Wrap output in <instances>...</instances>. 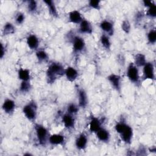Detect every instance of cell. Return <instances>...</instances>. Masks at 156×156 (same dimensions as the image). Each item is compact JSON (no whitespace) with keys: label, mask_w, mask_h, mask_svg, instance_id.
Segmentation results:
<instances>
[{"label":"cell","mask_w":156,"mask_h":156,"mask_svg":"<svg viewBox=\"0 0 156 156\" xmlns=\"http://www.w3.org/2000/svg\"><path fill=\"white\" fill-rule=\"evenodd\" d=\"M35 55H36L37 58L40 62H45L48 59V55L46 53V52L44 50L40 49L37 51Z\"/></svg>","instance_id":"cell-26"},{"label":"cell","mask_w":156,"mask_h":156,"mask_svg":"<svg viewBox=\"0 0 156 156\" xmlns=\"http://www.w3.org/2000/svg\"><path fill=\"white\" fill-rule=\"evenodd\" d=\"M79 32L82 34H91L93 32V27L91 23L86 20H83L79 24Z\"/></svg>","instance_id":"cell-16"},{"label":"cell","mask_w":156,"mask_h":156,"mask_svg":"<svg viewBox=\"0 0 156 156\" xmlns=\"http://www.w3.org/2000/svg\"><path fill=\"white\" fill-rule=\"evenodd\" d=\"M72 42L74 52H79L84 49L85 46V43L84 40L80 37L74 36L72 39Z\"/></svg>","instance_id":"cell-7"},{"label":"cell","mask_w":156,"mask_h":156,"mask_svg":"<svg viewBox=\"0 0 156 156\" xmlns=\"http://www.w3.org/2000/svg\"><path fill=\"white\" fill-rule=\"evenodd\" d=\"M79 106L85 108L88 104V97L85 91L83 89H79L78 91Z\"/></svg>","instance_id":"cell-20"},{"label":"cell","mask_w":156,"mask_h":156,"mask_svg":"<svg viewBox=\"0 0 156 156\" xmlns=\"http://www.w3.org/2000/svg\"><path fill=\"white\" fill-rule=\"evenodd\" d=\"M78 110H79L78 106H77L74 103H70L67 107V113L72 115H74L77 114V113L78 112Z\"/></svg>","instance_id":"cell-31"},{"label":"cell","mask_w":156,"mask_h":156,"mask_svg":"<svg viewBox=\"0 0 156 156\" xmlns=\"http://www.w3.org/2000/svg\"><path fill=\"white\" fill-rule=\"evenodd\" d=\"M146 56L143 54H136L134 57V64L137 67L143 66L146 63Z\"/></svg>","instance_id":"cell-23"},{"label":"cell","mask_w":156,"mask_h":156,"mask_svg":"<svg viewBox=\"0 0 156 156\" xmlns=\"http://www.w3.org/2000/svg\"><path fill=\"white\" fill-rule=\"evenodd\" d=\"M96 133L98 139L104 143H108L109 141L110 135L109 132L107 129L101 127Z\"/></svg>","instance_id":"cell-18"},{"label":"cell","mask_w":156,"mask_h":156,"mask_svg":"<svg viewBox=\"0 0 156 156\" xmlns=\"http://www.w3.org/2000/svg\"><path fill=\"white\" fill-rule=\"evenodd\" d=\"M24 155H32V154H29V153H26V154H24Z\"/></svg>","instance_id":"cell-38"},{"label":"cell","mask_w":156,"mask_h":156,"mask_svg":"<svg viewBox=\"0 0 156 156\" xmlns=\"http://www.w3.org/2000/svg\"><path fill=\"white\" fill-rule=\"evenodd\" d=\"M24 20H25V16L21 12H18L15 16V23L18 25L23 24V22L24 21Z\"/></svg>","instance_id":"cell-32"},{"label":"cell","mask_w":156,"mask_h":156,"mask_svg":"<svg viewBox=\"0 0 156 156\" xmlns=\"http://www.w3.org/2000/svg\"><path fill=\"white\" fill-rule=\"evenodd\" d=\"M100 42L102 46L107 51H110L111 48V41L109 36L105 34H102L100 37Z\"/></svg>","instance_id":"cell-24"},{"label":"cell","mask_w":156,"mask_h":156,"mask_svg":"<svg viewBox=\"0 0 156 156\" xmlns=\"http://www.w3.org/2000/svg\"><path fill=\"white\" fill-rule=\"evenodd\" d=\"M23 112L28 120L30 121H35L37 113V103L34 100L30 101L27 104L24 105Z\"/></svg>","instance_id":"cell-2"},{"label":"cell","mask_w":156,"mask_h":156,"mask_svg":"<svg viewBox=\"0 0 156 156\" xmlns=\"http://www.w3.org/2000/svg\"><path fill=\"white\" fill-rule=\"evenodd\" d=\"M143 3L144 4V5L147 8L150 7L151 6H152V5L155 4L154 2L152 1H147V0H144V1H143Z\"/></svg>","instance_id":"cell-36"},{"label":"cell","mask_w":156,"mask_h":156,"mask_svg":"<svg viewBox=\"0 0 156 156\" xmlns=\"http://www.w3.org/2000/svg\"><path fill=\"white\" fill-rule=\"evenodd\" d=\"M65 75L68 80L73 82L77 78L78 72L74 68L69 66L65 69Z\"/></svg>","instance_id":"cell-17"},{"label":"cell","mask_w":156,"mask_h":156,"mask_svg":"<svg viewBox=\"0 0 156 156\" xmlns=\"http://www.w3.org/2000/svg\"><path fill=\"white\" fill-rule=\"evenodd\" d=\"M15 106V102L13 100L11 99H6L2 104V108L5 113L10 115L14 112Z\"/></svg>","instance_id":"cell-10"},{"label":"cell","mask_w":156,"mask_h":156,"mask_svg":"<svg viewBox=\"0 0 156 156\" xmlns=\"http://www.w3.org/2000/svg\"><path fill=\"white\" fill-rule=\"evenodd\" d=\"M121 28L122 30L126 33H129L130 30V24L127 20H125L122 21L121 24Z\"/></svg>","instance_id":"cell-35"},{"label":"cell","mask_w":156,"mask_h":156,"mask_svg":"<svg viewBox=\"0 0 156 156\" xmlns=\"http://www.w3.org/2000/svg\"><path fill=\"white\" fill-rule=\"evenodd\" d=\"M146 15L151 18H155L156 16V5L155 4L148 8L146 12Z\"/></svg>","instance_id":"cell-33"},{"label":"cell","mask_w":156,"mask_h":156,"mask_svg":"<svg viewBox=\"0 0 156 156\" xmlns=\"http://www.w3.org/2000/svg\"><path fill=\"white\" fill-rule=\"evenodd\" d=\"M143 79H155V71H154V66L152 62H146V64L143 66Z\"/></svg>","instance_id":"cell-5"},{"label":"cell","mask_w":156,"mask_h":156,"mask_svg":"<svg viewBox=\"0 0 156 156\" xmlns=\"http://www.w3.org/2000/svg\"><path fill=\"white\" fill-rule=\"evenodd\" d=\"M69 21L74 24H80L83 20L81 13L77 10H73L69 13Z\"/></svg>","instance_id":"cell-19"},{"label":"cell","mask_w":156,"mask_h":156,"mask_svg":"<svg viewBox=\"0 0 156 156\" xmlns=\"http://www.w3.org/2000/svg\"><path fill=\"white\" fill-rule=\"evenodd\" d=\"M37 2L36 1L34 0H31L27 2V10L30 13H35L37 10Z\"/></svg>","instance_id":"cell-29"},{"label":"cell","mask_w":156,"mask_h":156,"mask_svg":"<svg viewBox=\"0 0 156 156\" xmlns=\"http://www.w3.org/2000/svg\"><path fill=\"white\" fill-rule=\"evenodd\" d=\"M121 140L126 144H130L133 136V129L132 128L127 125L126 129L120 134Z\"/></svg>","instance_id":"cell-9"},{"label":"cell","mask_w":156,"mask_h":156,"mask_svg":"<svg viewBox=\"0 0 156 156\" xmlns=\"http://www.w3.org/2000/svg\"><path fill=\"white\" fill-rule=\"evenodd\" d=\"M126 75L129 80L133 83L138 85L140 82V77L138 67L133 63H130L127 66Z\"/></svg>","instance_id":"cell-4"},{"label":"cell","mask_w":156,"mask_h":156,"mask_svg":"<svg viewBox=\"0 0 156 156\" xmlns=\"http://www.w3.org/2000/svg\"><path fill=\"white\" fill-rule=\"evenodd\" d=\"M88 143L87 136L84 133H80L76 138L75 144L76 147L79 150H83L86 148Z\"/></svg>","instance_id":"cell-11"},{"label":"cell","mask_w":156,"mask_h":156,"mask_svg":"<svg viewBox=\"0 0 156 156\" xmlns=\"http://www.w3.org/2000/svg\"><path fill=\"white\" fill-rule=\"evenodd\" d=\"M107 80L117 91L120 93L121 87V77L120 76L116 74H111L107 76Z\"/></svg>","instance_id":"cell-6"},{"label":"cell","mask_w":156,"mask_h":156,"mask_svg":"<svg viewBox=\"0 0 156 156\" xmlns=\"http://www.w3.org/2000/svg\"><path fill=\"white\" fill-rule=\"evenodd\" d=\"M43 2L45 3L46 6L48 7L50 14L54 17H58V12L54 2L51 0H44Z\"/></svg>","instance_id":"cell-21"},{"label":"cell","mask_w":156,"mask_h":156,"mask_svg":"<svg viewBox=\"0 0 156 156\" xmlns=\"http://www.w3.org/2000/svg\"><path fill=\"white\" fill-rule=\"evenodd\" d=\"M127 125L128 124H126L125 122L120 121L116 124V125L115 126V129L117 133L120 134L123 132V130L126 129Z\"/></svg>","instance_id":"cell-30"},{"label":"cell","mask_w":156,"mask_h":156,"mask_svg":"<svg viewBox=\"0 0 156 156\" xmlns=\"http://www.w3.org/2000/svg\"><path fill=\"white\" fill-rule=\"evenodd\" d=\"M31 87L29 81H21L19 90L21 93H27L30 90Z\"/></svg>","instance_id":"cell-27"},{"label":"cell","mask_w":156,"mask_h":156,"mask_svg":"<svg viewBox=\"0 0 156 156\" xmlns=\"http://www.w3.org/2000/svg\"><path fill=\"white\" fill-rule=\"evenodd\" d=\"M100 1L98 0H90L88 2V5L93 9L99 10L101 9V5H100Z\"/></svg>","instance_id":"cell-34"},{"label":"cell","mask_w":156,"mask_h":156,"mask_svg":"<svg viewBox=\"0 0 156 156\" xmlns=\"http://www.w3.org/2000/svg\"><path fill=\"white\" fill-rule=\"evenodd\" d=\"M34 128L39 144L44 146L49 137L48 129L43 125L39 124H35Z\"/></svg>","instance_id":"cell-3"},{"label":"cell","mask_w":156,"mask_h":156,"mask_svg":"<svg viewBox=\"0 0 156 156\" xmlns=\"http://www.w3.org/2000/svg\"><path fill=\"white\" fill-rule=\"evenodd\" d=\"M63 66L59 63L53 62L48 68L46 71V79L48 83H54L58 77L65 74Z\"/></svg>","instance_id":"cell-1"},{"label":"cell","mask_w":156,"mask_h":156,"mask_svg":"<svg viewBox=\"0 0 156 156\" xmlns=\"http://www.w3.org/2000/svg\"><path fill=\"white\" fill-rule=\"evenodd\" d=\"M147 38L149 43L154 44L156 42V31L154 29H151L149 31L147 35Z\"/></svg>","instance_id":"cell-28"},{"label":"cell","mask_w":156,"mask_h":156,"mask_svg":"<svg viewBox=\"0 0 156 156\" xmlns=\"http://www.w3.org/2000/svg\"><path fill=\"white\" fill-rule=\"evenodd\" d=\"M15 32V27L14 26L9 22L6 23L2 29V33L4 35H7L10 34H13Z\"/></svg>","instance_id":"cell-25"},{"label":"cell","mask_w":156,"mask_h":156,"mask_svg":"<svg viewBox=\"0 0 156 156\" xmlns=\"http://www.w3.org/2000/svg\"><path fill=\"white\" fill-rule=\"evenodd\" d=\"M26 43L30 49L37 50L39 46V39L35 35L31 34L27 37Z\"/></svg>","instance_id":"cell-14"},{"label":"cell","mask_w":156,"mask_h":156,"mask_svg":"<svg viewBox=\"0 0 156 156\" xmlns=\"http://www.w3.org/2000/svg\"><path fill=\"white\" fill-rule=\"evenodd\" d=\"M48 141L52 145H60L65 142V136L60 133L53 134L49 136Z\"/></svg>","instance_id":"cell-15"},{"label":"cell","mask_w":156,"mask_h":156,"mask_svg":"<svg viewBox=\"0 0 156 156\" xmlns=\"http://www.w3.org/2000/svg\"><path fill=\"white\" fill-rule=\"evenodd\" d=\"M62 122L64 124V126L68 129H72L74 127L75 119L73 117V115L68 113H66L63 115Z\"/></svg>","instance_id":"cell-12"},{"label":"cell","mask_w":156,"mask_h":156,"mask_svg":"<svg viewBox=\"0 0 156 156\" xmlns=\"http://www.w3.org/2000/svg\"><path fill=\"white\" fill-rule=\"evenodd\" d=\"M5 55V47L3 46L2 43L1 44V52H0V58H2Z\"/></svg>","instance_id":"cell-37"},{"label":"cell","mask_w":156,"mask_h":156,"mask_svg":"<svg viewBox=\"0 0 156 156\" xmlns=\"http://www.w3.org/2000/svg\"><path fill=\"white\" fill-rule=\"evenodd\" d=\"M101 127H102L101 120L98 118L92 116L91 118L90 124H89L90 130L91 132L96 133Z\"/></svg>","instance_id":"cell-13"},{"label":"cell","mask_w":156,"mask_h":156,"mask_svg":"<svg viewBox=\"0 0 156 156\" xmlns=\"http://www.w3.org/2000/svg\"><path fill=\"white\" fill-rule=\"evenodd\" d=\"M99 27L101 29L104 31L105 34L108 36H111L113 35L114 33V27L113 23L107 20H103L99 24Z\"/></svg>","instance_id":"cell-8"},{"label":"cell","mask_w":156,"mask_h":156,"mask_svg":"<svg viewBox=\"0 0 156 156\" xmlns=\"http://www.w3.org/2000/svg\"><path fill=\"white\" fill-rule=\"evenodd\" d=\"M18 76L21 81H29L30 78V71L26 68H20L18 71Z\"/></svg>","instance_id":"cell-22"}]
</instances>
